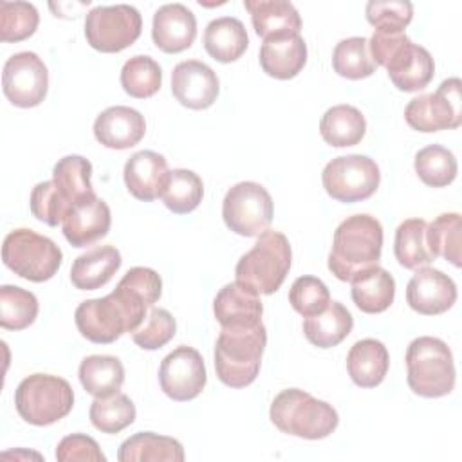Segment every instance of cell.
<instances>
[{"label":"cell","instance_id":"484cf974","mask_svg":"<svg viewBox=\"0 0 462 462\" xmlns=\"http://www.w3.org/2000/svg\"><path fill=\"white\" fill-rule=\"evenodd\" d=\"M121 267V253L114 245H101L79 254L70 267V282L79 291L106 285Z\"/></svg>","mask_w":462,"mask_h":462},{"label":"cell","instance_id":"9c48e42d","mask_svg":"<svg viewBox=\"0 0 462 462\" xmlns=\"http://www.w3.org/2000/svg\"><path fill=\"white\" fill-rule=\"evenodd\" d=\"M2 260L20 278L40 283L58 273L63 253L51 238L20 227L4 238Z\"/></svg>","mask_w":462,"mask_h":462},{"label":"cell","instance_id":"ee69618b","mask_svg":"<svg viewBox=\"0 0 462 462\" xmlns=\"http://www.w3.org/2000/svg\"><path fill=\"white\" fill-rule=\"evenodd\" d=\"M365 13L375 31L404 32L413 18V5L406 0H370Z\"/></svg>","mask_w":462,"mask_h":462},{"label":"cell","instance_id":"7402d4cb","mask_svg":"<svg viewBox=\"0 0 462 462\" xmlns=\"http://www.w3.org/2000/svg\"><path fill=\"white\" fill-rule=\"evenodd\" d=\"M112 224L110 208L103 199L83 202L69 211L61 229L67 242L74 247H87L106 236Z\"/></svg>","mask_w":462,"mask_h":462},{"label":"cell","instance_id":"83f0119b","mask_svg":"<svg viewBox=\"0 0 462 462\" xmlns=\"http://www.w3.org/2000/svg\"><path fill=\"white\" fill-rule=\"evenodd\" d=\"M249 38L244 23L233 16H220L208 23L204 31V49L206 52L220 61H236L247 49Z\"/></svg>","mask_w":462,"mask_h":462},{"label":"cell","instance_id":"3957f363","mask_svg":"<svg viewBox=\"0 0 462 462\" xmlns=\"http://www.w3.org/2000/svg\"><path fill=\"white\" fill-rule=\"evenodd\" d=\"M375 65H383L392 83L402 92H417L428 87L435 74L431 54L413 43L404 32L375 31L368 40Z\"/></svg>","mask_w":462,"mask_h":462},{"label":"cell","instance_id":"74e56055","mask_svg":"<svg viewBox=\"0 0 462 462\" xmlns=\"http://www.w3.org/2000/svg\"><path fill=\"white\" fill-rule=\"evenodd\" d=\"M162 83V70L159 63L150 56H132L121 69L123 90L137 99L152 97L159 92Z\"/></svg>","mask_w":462,"mask_h":462},{"label":"cell","instance_id":"52a82bcc","mask_svg":"<svg viewBox=\"0 0 462 462\" xmlns=\"http://www.w3.org/2000/svg\"><path fill=\"white\" fill-rule=\"evenodd\" d=\"M291 244L280 231H263L256 244L242 254L235 267L236 282L251 287L258 294L276 292L291 269Z\"/></svg>","mask_w":462,"mask_h":462},{"label":"cell","instance_id":"1f68e13d","mask_svg":"<svg viewBox=\"0 0 462 462\" xmlns=\"http://www.w3.org/2000/svg\"><path fill=\"white\" fill-rule=\"evenodd\" d=\"M119 462H146V460H168L182 462V444L171 437L157 435L152 431H139L128 437L117 449Z\"/></svg>","mask_w":462,"mask_h":462},{"label":"cell","instance_id":"60d3db41","mask_svg":"<svg viewBox=\"0 0 462 462\" xmlns=\"http://www.w3.org/2000/svg\"><path fill=\"white\" fill-rule=\"evenodd\" d=\"M38 316V300L31 291L16 285L0 287V325L7 330H23Z\"/></svg>","mask_w":462,"mask_h":462},{"label":"cell","instance_id":"d590c367","mask_svg":"<svg viewBox=\"0 0 462 462\" xmlns=\"http://www.w3.org/2000/svg\"><path fill=\"white\" fill-rule=\"evenodd\" d=\"M334 70L346 79H363L375 72L377 65L372 60L368 40L352 36L341 40L332 52Z\"/></svg>","mask_w":462,"mask_h":462},{"label":"cell","instance_id":"4fadbf2b","mask_svg":"<svg viewBox=\"0 0 462 462\" xmlns=\"http://www.w3.org/2000/svg\"><path fill=\"white\" fill-rule=\"evenodd\" d=\"M462 83L458 78L444 79L431 94L413 97L404 108L406 123L419 132L458 128L462 123Z\"/></svg>","mask_w":462,"mask_h":462},{"label":"cell","instance_id":"ba28073f","mask_svg":"<svg viewBox=\"0 0 462 462\" xmlns=\"http://www.w3.org/2000/svg\"><path fill=\"white\" fill-rule=\"evenodd\" d=\"M18 415L32 426H49L69 415L74 406L72 386L49 374H32L14 390Z\"/></svg>","mask_w":462,"mask_h":462},{"label":"cell","instance_id":"8d00e7d4","mask_svg":"<svg viewBox=\"0 0 462 462\" xmlns=\"http://www.w3.org/2000/svg\"><path fill=\"white\" fill-rule=\"evenodd\" d=\"M90 422L103 433H119L135 420V406L125 393L96 397L88 410Z\"/></svg>","mask_w":462,"mask_h":462},{"label":"cell","instance_id":"f1b7e54d","mask_svg":"<svg viewBox=\"0 0 462 462\" xmlns=\"http://www.w3.org/2000/svg\"><path fill=\"white\" fill-rule=\"evenodd\" d=\"M90 175L92 164L81 155H67L54 164L52 182L56 184L58 191L70 206V209L96 199L90 184Z\"/></svg>","mask_w":462,"mask_h":462},{"label":"cell","instance_id":"bcb514c9","mask_svg":"<svg viewBox=\"0 0 462 462\" xmlns=\"http://www.w3.org/2000/svg\"><path fill=\"white\" fill-rule=\"evenodd\" d=\"M177 330L175 318L166 309H150L143 325L132 332V339L144 350H157L164 346Z\"/></svg>","mask_w":462,"mask_h":462},{"label":"cell","instance_id":"4316f807","mask_svg":"<svg viewBox=\"0 0 462 462\" xmlns=\"http://www.w3.org/2000/svg\"><path fill=\"white\" fill-rule=\"evenodd\" d=\"M350 283L356 307L366 314L384 312L393 303L395 280L379 265L361 271L350 280Z\"/></svg>","mask_w":462,"mask_h":462},{"label":"cell","instance_id":"f35d334b","mask_svg":"<svg viewBox=\"0 0 462 462\" xmlns=\"http://www.w3.org/2000/svg\"><path fill=\"white\" fill-rule=\"evenodd\" d=\"M460 231L458 213H442L426 226V244L433 258L442 256L455 267H460Z\"/></svg>","mask_w":462,"mask_h":462},{"label":"cell","instance_id":"7a4b0ae2","mask_svg":"<svg viewBox=\"0 0 462 462\" xmlns=\"http://www.w3.org/2000/svg\"><path fill=\"white\" fill-rule=\"evenodd\" d=\"M381 251V222L372 215H352L334 231L332 249L328 254V269L337 280L350 282L361 271L377 265Z\"/></svg>","mask_w":462,"mask_h":462},{"label":"cell","instance_id":"9a60e30c","mask_svg":"<svg viewBox=\"0 0 462 462\" xmlns=\"http://www.w3.org/2000/svg\"><path fill=\"white\" fill-rule=\"evenodd\" d=\"M208 381L204 359L193 346L180 345L170 352L159 366L161 390L173 401H191L204 390Z\"/></svg>","mask_w":462,"mask_h":462},{"label":"cell","instance_id":"f6af8a7d","mask_svg":"<svg viewBox=\"0 0 462 462\" xmlns=\"http://www.w3.org/2000/svg\"><path fill=\"white\" fill-rule=\"evenodd\" d=\"M31 213L36 217L40 222H45L47 226L56 227L58 224H63L65 217L70 211V206L65 202L61 193L58 191L56 184L52 180H43L38 182L29 199Z\"/></svg>","mask_w":462,"mask_h":462},{"label":"cell","instance_id":"6da1fadb","mask_svg":"<svg viewBox=\"0 0 462 462\" xmlns=\"http://www.w3.org/2000/svg\"><path fill=\"white\" fill-rule=\"evenodd\" d=\"M161 291L162 282L153 269L132 267L110 294L78 305L76 327L92 343H114L125 332H135L143 325Z\"/></svg>","mask_w":462,"mask_h":462},{"label":"cell","instance_id":"8992f818","mask_svg":"<svg viewBox=\"0 0 462 462\" xmlns=\"http://www.w3.org/2000/svg\"><path fill=\"white\" fill-rule=\"evenodd\" d=\"M406 370L408 386L420 397H442L455 388L453 354L439 337L413 339L406 350Z\"/></svg>","mask_w":462,"mask_h":462},{"label":"cell","instance_id":"e0dca14e","mask_svg":"<svg viewBox=\"0 0 462 462\" xmlns=\"http://www.w3.org/2000/svg\"><path fill=\"white\" fill-rule=\"evenodd\" d=\"M406 301L419 314L437 316L457 301V285L439 269L419 267L408 282Z\"/></svg>","mask_w":462,"mask_h":462},{"label":"cell","instance_id":"d6a6232c","mask_svg":"<svg viewBox=\"0 0 462 462\" xmlns=\"http://www.w3.org/2000/svg\"><path fill=\"white\" fill-rule=\"evenodd\" d=\"M79 383L94 397L117 393L125 383V366L114 356H88L79 365Z\"/></svg>","mask_w":462,"mask_h":462},{"label":"cell","instance_id":"b9f144b4","mask_svg":"<svg viewBox=\"0 0 462 462\" xmlns=\"http://www.w3.org/2000/svg\"><path fill=\"white\" fill-rule=\"evenodd\" d=\"M40 23L36 7L29 2H0L2 42H22L34 34Z\"/></svg>","mask_w":462,"mask_h":462},{"label":"cell","instance_id":"d6986e66","mask_svg":"<svg viewBox=\"0 0 462 462\" xmlns=\"http://www.w3.org/2000/svg\"><path fill=\"white\" fill-rule=\"evenodd\" d=\"M197 36V18L182 4L161 5L152 22V38L157 49L177 54L191 47Z\"/></svg>","mask_w":462,"mask_h":462},{"label":"cell","instance_id":"30bf717a","mask_svg":"<svg viewBox=\"0 0 462 462\" xmlns=\"http://www.w3.org/2000/svg\"><path fill=\"white\" fill-rule=\"evenodd\" d=\"M143 29L139 11L128 4L97 5L85 16L87 43L99 52H119L130 47Z\"/></svg>","mask_w":462,"mask_h":462},{"label":"cell","instance_id":"f546056e","mask_svg":"<svg viewBox=\"0 0 462 462\" xmlns=\"http://www.w3.org/2000/svg\"><path fill=\"white\" fill-rule=\"evenodd\" d=\"M352 327L354 318L339 301H330L323 312L303 319L305 337L319 348H332L339 345L352 332Z\"/></svg>","mask_w":462,"mask_h":462},{"label":"cell","instance_id":"2e32d148","mask_svg":"<svg viewBox=\"0 0 462 462\" xmlns=\"http://www.w3.org/2000/svg\"><path fill=\"white\" fill-rule=\"evenodd\" d=\"M218 88L215 70L199 60H186L173 67L171 94L182 106L191 110L209 108L217 101Z\"/></svg>","mask_w":462,"mask_h":462},{"label":"cell","instance_id":"7dc6e473","mask_svg":"<svg viewBox=\"0 0 462 462\" xmlns=\"http://www.w3.org/2000/svg\"><path fill=\"white\" fill-rule=\"evenodd\" d=\"M56 458L60 462H76V460L105 462L106 460L99 444L92 437L83 433H72L63 437L56 448Z\"/></svg>","mask_w":462,"mask_h":462},{"label":"cell","instance_id":"e575fe53","mask_svg":"<svg viewBox=\"0 0 462 462\" xmlns=\"http://www.w3.org/2000/svg\"><path fill=\"white\" fill-rule=\"evenodd\" d=\"M202 179L191 170L175 168L168 173L161 199L170 211L177 215H186L202 202Z\"/></svg>","mask_w":462,"mask_h":462},{"label":"cell","instance_id":"ffe728a7","mask_svg":"<svg viewBox=\"0 0 462 462\" xmlns=\"http://www.w3.org/2000/svg\"><path fill=\"white\" fill-rule=\"evenodd\" d=\"M146 132L144 116L130 106L116 105L103 110L94 121V135L99 144L112 150L135 146Z\"/></svg>","mask_w":462,"mask_h":462},{"label":"cell","instance_id":"44dd1931","mask_svg":"<svg viewBox=\"0 0 462 462\" xmlns=\"http://www.w3.org/2000/svg\"><path fill=\"white\" fill-rule=\"evenodd\" d=\"M168 173V162L161 153L141 150L126 161L123 177L126 189L137 200L152 202L162 195Z\"/></svg>","mask_w":462,"mask_h":462},{"label":"cell","instance_id":"5b68a950","mask_svg":"<svg viewBox=\"0 0 462 462\" xmlns=\"http://www.w3.org/2000/svg\"><path fill=\"white\" fill-rule=\"evenodd\" d=\"M269 417L280 431L309 440L328 437L339 422L332 404L298 388L282 390L271 402Z\"/></svg>","mask_w":462,"mask_h":462},{"label":"cell","instance_id":"4dcf8cb0","mask_svg":"<svg viewBox=\"0 0 462 462\" xmlns=\"http://www.w3.org/2000/svg\"><path fill=\"white\" fill-rule=\"evenodd\" d=\"M365 132V116L352 105H336L328 108L319 121V134L323 141L336 148L354 146L361 143Z\"/></svg>","mask_w":462,"mask_h":462},{"label":"cell","instance_id":"603a6c76","mask_svg":"<svg viewBox=\"0 0 462 462\" xmlns=\"http://www.w3.org/2000/svg\"><path fill=\"white\" fill-rule=\"evenodd\" d=\"M307 63V43L301 34L263 40L260 47L262 70L276 79H291Z\"/></svg>","mask_w":462,"mask_h":462},{"label":"cell","instance_id":"7bdbcfd3","mask_svg":"<svg viewBox=\"0 0 462 462\" xmlns=\"http://www.w3.org/2000/svg\"><path fill=\"white\" fill-rule=\"evenodd\" d=\"M289 303L303 318L316 316L330 303V292L327 285L316 276H300L289 289Z\"/></svg>","mask_w":462,"mask_h":462},{"label":"cell","instance_id":"5bb4252c","mask_svg":"<svg viewBox=\"0 0 462 462\" xmlns=\"http://www.w3.org/2000/svg\"><path fill=\"white\" fill-rule=\"evenodd\" d=\"M49 88V70L42 58L34 52L23 51L13 54L2 72L4 96L20 108L38 106Z\"/></svg>","mask_w":462,"mask_h":462},{"label":"cell","instance_id":"7c38bea8","mask_svg":"<svg viewBox=\"0 0 462 462\" xmlns=\"http://www.w3.org/2000/svg\"><path fill=\"white\" fill-rule=\"evenodd\" d=\"M222 218L233 233L240 236H258L271 226L273 199L258 182H238L229 188L224 197Z\"/></svg>","mask_w":462,"mask_h":462},{"label":"cell","instance_id":"277c9868","mask_svg":"<svg viewBox=\"0 0 462 462\" xmlns=\"http://www.w3.org/2000/svg\"><path fill=\"white\" fill-rule=\"evenodd\" d=\"M265 345L263 323L251 328H222L215 343L217 377L231 388L249 386L260 372Z\"/></svg>","mask_w":462,"mask_h":462},{"label":"cell","instance_id":"ab89813d","mask_svg":"<svg viewBox=\"0 0 462 462\" xmlns=\"http://www.w3.org/2000/svg\"><path fill=\"white\" fill-rule=\"evenodd\" d=\"M415 171L419 179L431 188H444L457 177V159L453 152L440 144H428L415 155Z\"/></svg>","mask_w":462,"mask_h":462},{"label":"cell","instance_id":"836d02e7","mask_svg":"<svg viewBox=\"0 0 462 462\" xmlns=\"http://www.w3.org/2000/svg\"><path fill=\"white\" fill-rule=\"evenodd\" d=\"M426 226L428 222L422 218H408L399 224L393 240V253L404 269L426 267L435 260L426 244Z\"/></svg>","mask_w":462,"mask_h":462},{"label":"cell","instance_id":"cb8c5ba5","mask_svg":"<svg viewBox=\"0 0 462 462\" xmlns=\"http://www.w3.org/2000/svg\"><path fill=\"white\" fill-rule=\"evenodd\" d=\"M244 7L251 14L254 32L263 38H280L300 34L301 18L296 7L285 0H244Z\"/></svg>","mask_w":462,"mask_h":462},{"label":"cell","instance_id":"ac0fdd59","mask_svg":"<svg viewBox=\"0 0 462 462\" xmlns=\"http://www.w3.org/2000/svg\"><path fill=\"white\" fill-rule=\"evenodd\" d=\"M213 312L222 328H251L262 323L263 305L256 291L233 282L217 292Z\"/></svg>","mask_w":462,"mask_h":462},{"label":"cell","instance_id":"d4e9b609","mask_svg":"<svg viewBox=\"0 0 462 462\" xmlns=\"http://www.w3.org/2000/svg\"><path fill=\"white\" fill-rule=\"evenodd\" d=\"M390 366L386 346L379 339H361L352 345L346 356L350 379L361 388H374L383 383Z\"/></svg>","mask_w":462,"mask_h":462},{"label":"cell","instance_id":"8fae6325","mask_svg":"<svg viewBox=\"0 0 462 462\" xmlns=\"http://www.w3.org/2000/svg\"><path fill=\"white\" fill-rule=\"evenodd\" d=\"M328 197L350 204L370 199L381 182L379 166L366 155H341L332 159L321 173Z\"/></svg>","mask_w":462,"mask_h":462}]
</instances>
